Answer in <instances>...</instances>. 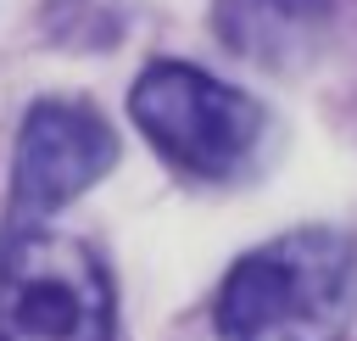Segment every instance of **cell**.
<instances>
[{"label": "cell", "instance_id": "6da1fadb", "mask_svg": "<svg viewBox=\"0 0 357 341\" xmlns=\"http://www.w3.org/2000/svg\"><path fill=\"white\" fill-rule=\"evenodd\" d=\"M357 307V246L340 229H290L251 246L218 285V341H340Z\"/></svg>", "mask_w": 357, "mask_h": 341}, {"label": "cell", "instance_id": "7a4b0ae2", "mask_svg": "<svg viewBox=\"0 0 357 341\" xmlns=\"http://www.w3.org/2000/svg\"><path fill=\"white\" fill-rule=\"evenodd\" d=\"M117 291L100 252L45 218L0 229V341H112Z\"/></svg>", "mask_w": 357, "mask_h": 341}, {"label": "cell", "instance_id": "3957f363", "mask_svg": "<svg viewBox=\"0 0 357 341\" xmlns=\"http://www.w3.org/2000/svg\"><path fill=\"white\" fill-rule=\"evenodd\" d=\"M128 117L162 162L195 179L245 173L268 134V117L245 89L190 61H151L128 89Z\"/></svg>", "mask_w": 357, "mask_h": 341}, {"label": "cell", "instance_id": "277c9868", "mask_svg": "<svg viewBox=\"0 0 357 341\" xmlns=\"http://www.w3.org/2000/svg\"><path fill=\"white\" fill-rule=\"evenodd\" d=\"M117 162V134L106 117L84 101H33L17 129V162H11V196L17 212L50 218L67 201H78L95 179H106Z\"/></svg>", "mask_w": 357, "mask_h": 341}, {"label": "cell", "instance_id": "5b68a950", "mask_svg": "<svg viewBox=\"0 0 357 341\" xmlns=\"http://www.w3.org/2000/svg\"><path fill=\"white\" fill-rule=\"evenodd\" d=\"M340 0H218V34L245 56V61H307L324 34L335 28Z\"/></svg>", "mask_w": 357, "mask_h": 341}]
</instances>
